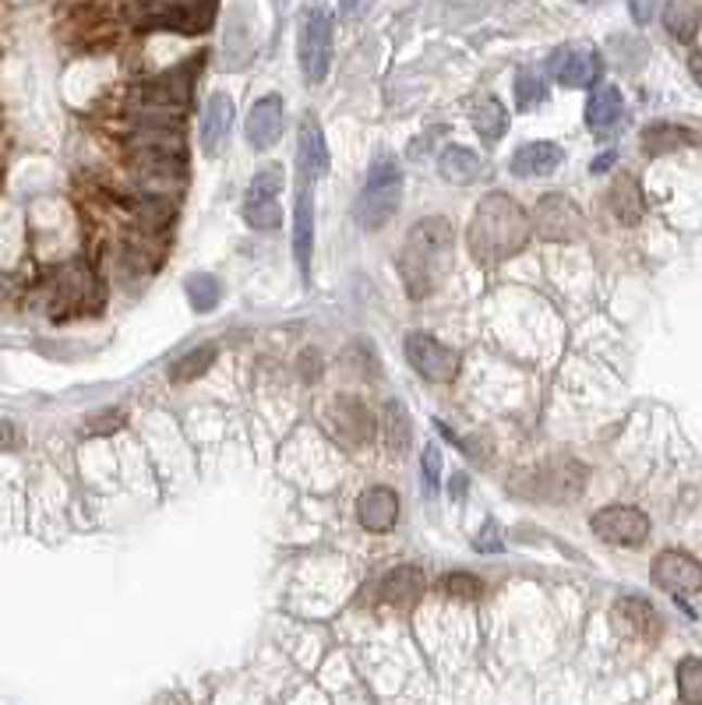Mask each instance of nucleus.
<instances>
[{
  "instance_id": "obj_1",
  "label": "nucleus",
  "mask_w": 702,
  "mask_h": 705,
  "mask_svg": "<svg viewBox=\"0 0 702 705\" xmlns=\"http://www.w3.org/2000/svg\"><path fill=\"white\" fill-rule=\"evenodd\" d=\"M452 251H456V233L448 219L427 216L413 226L399 251V272L406 282V293L413 300H424L434 290V282L452 268Z\"/></svg>"
},
{
  "instance_id": "obj_2",
  "label": "nucleus",
  "mask_w": 702,
  "mask_h": 705,
  "mask_svg": "<svg viewBox=\"0 0 702 705\" xmlns=\"http://www.w3.org/2000/svg\"><path fill=\"white\" fill-rule=\"evenodd\" d=\"M533 226L526 211L519 208L509 194L490 191L484 202L476 205L473 222H470V251L476 261H509L526 247Z\"/></svg>"
},
{
  "instance_id": "obj_3",
  "label": "nucleus",
  "mask_w": 702,
  "mask_h": 705,
  "mask_svg": "<svg viewBox=\"0 0 702 705\" xmlns=\"http://www.w3.org/2000/svg\"><path fill=\"white\" fill-rule=\"evenodd\" d=\"M403 205V166L392 155H378L363 180V191L357 197L354 216L363 230H378L385 226Z\"/></svg>"
},
{
  "instance_id": "obj_4",
  "label": "nucleus",
  "mask_w": 702,
  "mask_h": 705,
  "mask_svg": "<svg viewBox=\"0 0 702 705\" xmlns=\"http://www.w3.org/2000/svg\"><path fill=\"white\" fill-rule=\"evenodd\" d=\"M279 191H283V166H261L247 183L244 194V219L251 230L272 233L283 226V208H279Z\"/></svg>"
},
{
  "instance_id": "obj_5",
  "label": "nucleus",
  "mask_w": 702,
  "mask_h": 705,
  "mask_svg": "<svg viewBox=\"0 0 702 705\" xmlns=\"http://www.w3.org/2000/svg\"><path fill=\"white\" fill-rule=\"evenodd\" d=\"M547 75L561 89H593L603 75V61L589 42H565L547 56Z\"/></svg>"
},
{
  "instance_id": "obj_6",
  "label": "nucleus",
  "mask_w": 702,
  "mask_h": 705,
  "mask_svg": "<svg viewBox=\"0 0 702 705\" xmlns=\"http://www.w3.org/2000/svg\"><path fill=\"white\" fill-rule=\"evenodd\" d=\"M406 360H410V367L420 377L434 381V385H448L459 374V363H462V357L452 346H445L442 338H434L427 332L406 335Z\"/></svg>"
},
{
  "instance_id": "obj_7",
  "label": "nucleus",
  "mask_w": 702,
  "mask_h": 705,
  "mask_svg": "<svg viewBox=\"0 0 702 705\" xmlns=\"http://www.w3.org/2000/svg\"><path fill=\"white\" fill-rule=\"evenodd\" d=\"M529 226L537 230L544 240H558V244H569V240L583 236V211L575 208L569 194H544L537 208H533Z\"/></svg>"
},
{
  "instance_id": "obj_8",
  "label": "nucleus",
  "mask_w": 702,
  "mask_h": 705,
  "mask_svg": "<svg viewBox=\"0 0 702 705\" xmlns=\"http://www.w3.org/2000/svg\"><path fill=\"white\" fill-rule=\"evenodd\" d=\"M589 526H593V533L603 543H614V547H642L646 540H650V518L631 504L600 508Z\"/></svg>"
},
{
  "instance_id": "obj_9",
  "label": "nucleus",
  "mask_w": 702,
  "mask_h": 705,
  "mask_svg": "<svg viewBox=\"0 0 702 705\" xmlns=\"http://www.w3.org/2000/svg\"><path fill=\"white\" fill-rule=\"evenodd\" d=\"M332 64V18L326 11H307L304 33H301V67L307 81H326Z\"/></svg>"
},
{
  "instance_id": "obj_10",
  "label": "nucleus",
  "mask_w": 702,
  "mask_h": 705,
  "mask_svg": "<svg viewBox=\"0 0 702 705\" xmlns=\"http://www.w3.org/2000/svg\"><path fill=\"white\" fill-rule=\"evenodd\" d=\"M653 582L674 597H692L702 592V564L685 550H664L653 561Z\"/></svg>"
},
{
  "instance_id": "obj_11",
  "label": "nucleus",
  "mask_w": 702,
  "mask_h": 705,
  "mask_svg": "<svg viewBox=\"0 0 702 705\" xmlns=\"http://www.w3.org/2000/svg\"><path fill=\"white\" fill-rule=\"evenodd\" d=\"M329 431L340 437L343 445L349 448H360V445H368L371 437H374V416H371V409L363 406L360 399H349V395H340L332 406H329Z\"/></svg>"
},
{
  "instance_id": "obj_12",
  "label": "nucleus",
  "mask_w": 702,
  "mask_h": 705,
  "mask_svg": "<svg viewBox=\"0 0 702 705\" xmlns=\"http://www.w3.org/2000/svg\"><path fill=\"white\" fill-rule=\"evenodd\" d=\"M311 254H315V183H297V208H293V258L304 282L311 279Z\"/></svg>"
},
{
  "instance_id": "obj_13",
  "label": "nucleus",
  "mask_w": 702,
  "mask_h": 705,
  "mask_svg": "<svg viewBox=\"0 0 702 705\" xmlns=\"http://www.w3.org/2000/svg\"><path fill=\"white\" fill-rule=\"evenodd\" d=\"M244 134H247V145L255 152L272 149L279 134H283V99L279 95H261L255 106L247 113V124H244Z\"/></svg>"
},
{
  "instance_id": "obj_14",
  "label": "nucleus",
  "mask_w": 702,
  "mask_h": 705,
  "mask_svg": "<svg viewBox=\"0 0 702 705\" xmlns=\"http://www.w3.org/2000/svg\"><path fill=\"white\" fill-rule=\"evenodd\" d=\"M329 145H326V134L315 117H304L301 124V134H297V174L301 180H311L318 183L321 177L329 174Z\"/></svg>"
},
{
  "instance_id": "obj_15",
  "label": "nucleus",
  "mask_w": 702,
  "mask_h": 705,
  "mask_svg": "<svg viewBox=\"0 0 702 705\" xmlns=\"http://www.w3.org/2000/svg\"><path fill=\"white\" fill-rule=\"evenodd\" d=\"M357 518L368 533H388L399 518V493L392 487H371L360 493Z\"/></svg>"
},
{
  "instance_id": "obj_16",
  "label": "nucleus",
  "mask_w": 702,
  "mask_h": 705,
  "mask_svg": "<svg viewBox=\"0 0 702 705\" xmlns=\"http://www.w3.org/2000/svg\"><path fill=\"white\" fill-rule=\"evenodd\" d=\"M611 617H614L617 631L631 634V639H639V642H650V639H656V634H660V614L646 600H639V597L617 600Z\"/></svg>"
},
{
  "instance_id": "obj_17",
  "label": "nucleus",
  "mask_w": 702,
  "mask_h": 705,
  "mask_svg": "<svg viewBox=\"0 0 702 705\" xmlns=\"http://www.w3.org/2000/svg\"><path fill=\"white\" fill-rule=\"evenodd\" d=\"M233 117H237V110H233V99L227 92H216L213 99H208L205 117H202V149H205V155H216L222 145H227Z\"/></svg>"
},
{
  "instance_id": "obj_18",
  "label": "nucleus",
  "mask_w": 702,
  "mask_h": 705,
  "mask_svg": "<svg viewBox=\"0 0 702 705\" xmlns=\"http://www.w3.org/2000/svg\"><path fill=\"white\" fill-rule=\"evenodd\" d=\"M625 117V99H622V89H614V85H593V92H589V103H586V124L589 131H611L617 127Z\"/></svg>"
},
{
  "instance_id": "obj_19",
  "label": "nucleus",
  "mask_w": 702,
  "mask_h": 705,
  "mask_svg": "<svg viewBox=\"0 0 702 705\" xmlns=\"http://www.w3.org/2000/svg\"><path fill=\"white\" fill-rule=\"evenodd\" d=\"M561 159H565V152L554 141H529V145L515 149L509 166L515 177H547L561 166Z\"/></svg>"
},
{
  "instance_id": "obj_20",
  "label": "nucleus",
  "mask_w": 702,
  "mask_h": 705,
  "mask_svg": "<svg viewBox=\"0 0 702 705\" xmlns=\"http://www.w3.org/2000/svg\"><path fill=\"white\" fill-rule=\"evenodd\" d=\"M540 484H544V498L572 501V498H579V493L586 490V470H583L579 462L561 459L554 465H547L544 476H540Z\"/></svg>"
},
{
  "instance_id": "obj_21",
  "label": "nucleus",
  "mask_w": 702,
  "mask_h": 705,
  "mask_svg": "<svg viewBox=\"0 0 702 705\" xmlns=\"http://www.w3.org/2000/svg\"><path fill=\"white\" fill-rule=\"evenodd\" d=\"M699 145L695 131L678 124H650L642 131V152L646 155H664V152H678V149H692Z\"/></svg>"
},
{
  "instance_id": "obj_22",
  "label": "nucleus",
  "mask_w": 702,
  "mask_h": 705,
  "mask_svg": "<svg viewBox=\"0 0 702 705\" xmlns=\"http://www.w3.org/2000/svg\"><path fill=\"white\" fill-rule=\"evenodd\" d=\"M438 169H442V177L448 183H473V180H481V174H484V159L476 152L462 149V145H448L438 155Z\"/></svg>"
},
{
  "instance_id": "obj_23",
  "label": "nucleus",
  "mask_w": 702,
  "mask_h": 705,
  "mask_svg": "<svg viewBox=\"0 0 702 705\" xmlns=\"http://www.w3.org/2000/svg\"><path fill=\"white\" fill-rule=\"evenodd\" d=\"M608 202H611V211L617 216V222L636 226V222L642 219V191H639L636 177L617 174V177H614V183H611Z\"/></svg>"
},
{
  "instance_id": "obj_24",
  "label": "nucleus",
  "mask_w": 702,
  "mask_h": 705,
  "mask_svg": "<svg viewBox=\"0 0 702 705\" xmlns=\"http://www.w3.org/2000/svg\"><path fill=\"white\" fill-rule=\"evenodd\" d=\"M191 85H194V78L188 75V67H174V70H166L163 78L145 85V99H149V103H159V106L191 103Z\"/></svg>"
},
{
  "instance_id": "obj_25",
  "label": "nucleus",
  "mask_w": 702,
  "mask_h": 705,
  "mask_svg": "<svg viewBox=\"0 0 702 705\" xmlns=\"http://www.w3.org/2000/svg\"><path fill=\"white\" fill-rule=\"evenodd\" d=\"M420 592H424V572H420L417 564H399V568H392L382 582V597L388 603H413Z\"/></svg>"
},
{
  "instance_id": "obj_26",
  "label": "nucleus",
  "mask_w": 702,
  "mask_h": 705,
  "mask_svg": "<svg viewBox=\"0 0 702 705\" xmlns=\"http://www.w3.org/2000/svg\"><path fill=\"white\" fill-rule=\"evenodd\" d=\"M382 431H385V445L392 456H406L413 441V427H410V413L399 399H388L385 402V413H382Z\"/></svg>"
},
{
  "instance_id": "obj_27",
  "label": "nucleus",
  "mask_w": 702,
  "mask_h": 705,
  "mask_svg": "<svg viewBox=\"0 0 702 705\" xmlns=\"http://www.w3.org/2000/svg\"><path fill=\"white\" fill-rule=\"evenodd\" d=\"M699 22H702V8L695 0H671L667 11H664V25L674 39L681 42H692L699 33Z\"/></svg>"
},
{
  "instance_id": "obj_28",
  "label": "nucleus",
  "mask_w": 702,
  "mask_h": 705,
  "mask_svg": "<svg viewBox=\"0 0 702 705\" xmlns=\"http://www.w3.org/2000/svg\"><path fill=\"white\" fill-rule=\"evenodd\" d=\"M473 131L487 141H498L505 131H509V113H505V106L495 95H487L473 106Z\"/></svg>"
},
{
  "instance_id": "obj_29",
  "label": "nucleus",
  "mask_w": 702,
  "mask_h": 705,
  "mask_svg": "<svg viewBox=\"0 0 702 705\" xmlns=\"http://www.w3.org/2000/svg\"><path fill=\"white\" fill-rule=\"evenodd\" d=\"M213 363H216V346H199V349H191L188 357H180L170 367V371H174L170 377L177 381V385H180V381H194L199 374H205Z\"/></svg>"
},
{
  "instance_id": "obj_30",
  "label": "nucleus",
  "mask_w": 702,
  "mask_h": 705,
  "mask_svg": "<svg viewBox=\"0 0 702 705\" xmlns=\"http://www.w3.org/2000/svg\"><path fill=\"white\" fill-rule=\"evenodd\" d=\"M219 296H222V290H219V279H216V275L199 272V275L188 279V300H191L194 310H199V315L213 310V307L219 304Z\"/></svg>"
},
{
  "instance_id": "obj_31",
  "label": "nucleus",
  "mask_w": 702,
  "mask_h": 705,
  "mask_svg": "<svg viewBox=\"0 0 702 705\" xmlns=\"http://www.w3.org/2000/svg\"><path fill=\"white\" fill-rule=\"evenodd\" d=\"M678 695L681 702L702 705V656H688L678 663Z\"/></svg>"
},
{
  "instance_id": "obj_32",
  "label": "nucleus",
  "mask_w": 702,
  "mask_h": 705,
  "mask_svg": "<svg viewBox=\"0 0 702 705\" xmlns=\"http://www.w3.org/2000/svg\"><path fill=\"white\" fill-rule=\"evenodd\" d=\"M547 95V85L537 70H523V75L515 78V99H519V110H533L537 103H544Z\"/></svg>"
},
{
  "instance_id": "obj_33",
  "label": "nucleus",
  "mask_w": 702,
  "mask_h": 705,
  "mask_svg": "<svg viewBox=\"0 0 702 705\" xmlns=\"http://www.w3.org/2000/svg\"><path fill=\"white\" fill-rule=\"evenodd\" d=\"M445 592L448 597H456V600H476L484 592V582L476 575L470 572H452V575H445Z\"/></svg>"
},
{
  "instance_id": "obj_34",
  "label": "nucleus",
  "mask_w": 702,
  "mask_h": 705,
  "mask_svg": "<svg viewBox=\"0 0 702 705\" xmlns=\"http://www.w3.org/2000/svg\"><path fill=\"white\" fill-rule=\"evenodd\" d=\"M424 479H427V493L438 490V479H442V451L427 445L424 448Z\"/></svg>"
},
{
  "instance_id": "obj_35",
  "label": "nucleus",
  "mask_w": 702,
  "mask_h": 705,
  "mask_svg": "<svg viewBox=\"0 0 702 705\" xmlns=\"http://www.w3.org/2000/svg\"><path fill=\"white\" fill-rule=\"evenodd\" d=\"M476 550H481V554H495V550H501L505 543H501V529H498V522L490 518L487 526L476 533V543H473Z\"/></svg>"
},
{
  "instance_id": "obj_36",
  "label": "nucleus",
  "mask_w": 702,
  "mask_h": 705,
  "mask_svg": "<svg viewBox=\"0 0 702 705\" xmlns=\"http://www.w3.org/2000/svg\"><path fill=\"white\" fill-rule=\"evenodd\" d=\"M628 11L639 25H646L653 18V0H628Z\"/></svg>"
},
{
  "instance_id": "obj_37",
  "label": "nucleus",
  "mask_w": 702,
  "mask_h": 705,
  "mask_svg": "<svg viewBox=\"0 0 702 705\" xmlns=\"http://www.w3.org/2000/svg\"><path fill=\"white\" fill-rule=\"evenodd\" d=\"M368 4L371 0H343L340 11H343V18H360V14L368 11Z\"/></svg>"
},
{
  "instance_id": "obj_38",
  "label": "nucleus",
  "mask_w": 702,
  "mask_h": 705,
  "mask_svg": "<svg viewBox=\"0 0 702 705\" xmlns=\"http://www.w3.org/2000/svg\"><path fill=\"white\" fill-rule=\"evenodd\" d=\"M11 445H18L15 423H4V420H0V448H11Z\"/></svg>"
},
{
  "instance_id": "obj_39",
  "label": "nucleus",
  "mask_w": 702,
  "mask_h": 705,
  "mask_svg": "<svg viewBox=\"0 0 702 705\" xmlns=\"http://www.w3.org/2000/svg\"><path fill=\"white\" fill-rule=\"evenodd\" d=\"M110 423H124V416L120 413H114V416H100V420H89V427H92V434H100V431H117V427H110Z\"/></svg>"
},
{
  "instance_id": "obj_40",
  "label": "nucleus",
  "mask_w": 702,
  "mask_h": 705,
  "mask_svg": "<svg viewBox=\"0 0 702 705\" xmlns=\"http://www.w3.org/2000/svg\"><path fill=\"white\" fill-rule=\"evenodd\" d=\"M304 367H307L304 377H307V381H318V374H321V363H318L315 352H307V357H304Z\"/></svg>"
},
{
  "instance_id": "obj_41",
  "label": "nucleus",
  "mask_w": 702,
  "mask_h": 705,
  "mask_svg": "<svg viewBox=\"0 0 702 705\" xmlns=\"http://www.w3.org/2000/svg\"><path fill=\"white\" fill-rule=\"evenodd\" d=\"M688 70H692V78L699 81V89H702V53L688 56Z\"/></svg>"
},
{
  "instance_id": "obj_42",
  "label": "nucleus",
  "mask_w": 702,
  "mask_h": 705,
  "mask_svg": "<svg viewBox=\"0 0 702 705\" xmlns=\"http://www.w3.org/2000/svg\"><path fill=\"white\" fill-rule=\"evenodd\" d=\"M462 493H467V476L456 473V476H452V498L462 501Z\"/></svg>"
}]
</instances>
